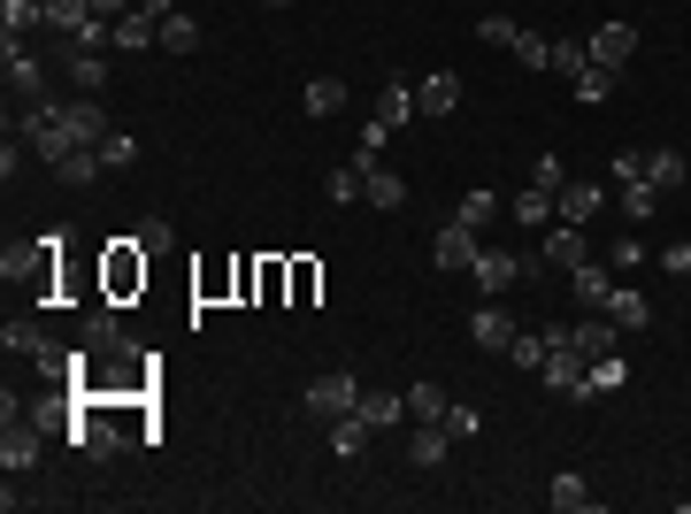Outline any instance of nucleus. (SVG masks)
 Here are the masks:
<instances>
[{
	"label": "nucleus",
	"instance_id": "nucleus-21",
	"mask_svg": "<svg viewBox=\"0 0 691 514\" xmlns=\"http://www.w3.org/2000/svg\"><path fill=\"white\" fill-rule=\"evenodd\" d=\"M446 446H454V430H446V422H423V430L407 438V461H415V469H438Z\"/></svg>",
	"mask_w": 691,
	"mask_h": 514
},
{
	"label": "nucleus",
	"instance_id": "nucleus-38",
	"mask_svg": "<svg viewBox=\"0 0 691 514\" xmlns=\"http://www.w3.org/2000/svg\"><path fill=\"white\" fill-rule=\"evenodd\" d=\"M553 69H561V77L592 69V39H553Z\"/></svg>",
	"mask_w": 691,
	"mask_h": 514
},
{
	"label": "nucleus",
	"instance_id": "nucleus-15",
	"mask_svg": "<svg viewBox=\"0 0 691 514\" xmlns=\"http://www.w3.org/2000/svg\"><path fill=\"white\" fill-rule=\"evenodd\" d=\"M70 131H77V147H100L116 124H108V108H100L93 93H77V100H70Z\"/></svg>",
	"mask_w": 691,
	"mask_h": 514
},
{
	"label": "nucleus",
	"instance_id": "nucleus-10",
	"mask_svg": "<svg viewBox=\"0 0 691 514\" xmlns=\"http://www.w3.org/2000/svg\"><path fill=\"white\" fill-rule=\"evenodd\" d=\"M599 315H607L615 331H646V323H653V300H646L638 285H623V277H615V285H607V300H599Z\"/></svg>",
	"mask_w": 691,
	"mask_h": 514
},
{
	"label": "nucleus",
	"instance_id": "nucleus-20",
	"mask_svg": "<svg viewBox=\"0 0 691 514\" xmlns=\"http://www.w3.org/2000/svg\"><path fill=\"white\" fill-rule=\"evenodd\" d=\"M607 285H615V269H607V261L568 269V300H584V308H599V300H607Z\"/></svg>",
	"mask_w": 691,
	"mask_h": 514
},
{
	"label": "nucleus",
	"instance_id": "nucleus-24",
	"mask_svg": "<svg viewBox=\"0 0 691 514\" xmlns=\"http://www.w3.org/2000/svg\"><path fill=\"white\" fill-rule=\"evenodd\" d=\"M568 85H576V100H584V108H592V100H607V93H615V85H623V69H607V62H592V69H576V77H568Z\"/></svg>",
	"mask_w": 691,
	"mask_h": 514
},
{
	"label": "nucleus",
	"instance_id": "nucleus-8",
	"mask_svg": "<svg viewBox=\"0 0 691 514\" xmlns=\"http://www.w3.org/2000/svg\"><path fill=\"white\" fill-rule=\"evenodd\" d=\"M15 131H23V147H31V154H39L46 170H62V162L77 154V131H70V124H39V116H23Z\"/></svg>",
	"mask_w": 691,
	"mask_h": 514
},
{
	"label": "nucleus",
	"instance_id": "nucleus-49",
	"mask_svg": "<svg viewBox=\"0 0 691 514\" xmlns=\"http://www.w3.org/2000/svg\"><path fill=\"white\" fill-rule=\"evenodd\" d=\"M446 430H454V446H461V438L485 430V415H477V407H446Z\"/></svg>",
	"mask_w": 691,
	"mask_h": 514
},
{
	"label": "nucleus",
	"instance_id": "nucleus-37",
	"mask_svg": "<svg viewBox=\"0 0 691 514\" xmlns=\"http://www.w3.org/2000/svg\"><path fill=\"white\" fill-rule=\"evenodd\" d=\"M300 100H308V116H339V108H346V85H339V77H316Z\"/></svg>",
	"mask_w": 691,
	"mask_h": 514
},
{
	"label": "nucleus",
	"instance_id": "nucleus-18",
	"mask_svg": "<svg viewBox=\"0 0 691 514\" xmlns=\"http://www.w3.org/2000/svg\"><path fill=\"white\" fill-rule=\"evenodd\" d=\"M108 46H124V54H147V46H162V23L131 8V15H116V39H108Z\"/></svg>",
	"mask_w": 691,
	"mask_h": 514
},
{
	"label": "nucleus",
	"instance_id": "nucleus-43",
	"mask_svg": "<svg viewBox=\"0 0 691 514\" xmlns=\"http://www.w3.org/2000/svg\"><path fill=\"white\" fill-rule=\"evenodd\" d=\"M607 269H615V277H630V269H646V246H638V238L623 231V238L607 246Z\"/></svg>",
	"mask_w": 691,
	"mask_h": 514
},
{
	"label": "nucleus",
	"instance_id": "nucleus-28",
	"mask_svg": "<svg viewBox=\"0 0 691 514\" xmlns=\"http://www.w3.org/2000/svg\"><path fill=\"white\" fill-rule=\"evenodd\" d=\"M508 54H515V69H553V39H545V31H515Z\"/></svg>",
	"mask_w": 691,
	"mask_h": 514
},
{
	"label": "nucleus",
	"instance_id": "nucleus-16",
	"mask_svg": "<svg viewBox=\"0 0 691 514\" xmlns=\"http://www.w3.org/2000/svg\"><path fill=\"white\" fill-rule=\"evenodd\" d=\"M599 200H607L599 184H576V176H568V184L553 192V215H561V223H592V215H599Z\"/></svg>",
	"mask_w": 691,
	"mask_h": 514
},
{
	"label": "nucleus",
	"instance_id": "nucleus-36",
	"mask_svg": "<svg viewBox=\"0 0 691 514\" xmlns=\"http://www.w3.org/2000/svg\"><path fill=\"white\" fill-rule=\"evenodd\" d=\"M545 353H553V339H545V331H515V345H508V361H515V368H545Z\"/></svg>",
	"mask_w": 691,
	"mask_h": 514
},
{
	"label": "nucleus",
	"instance_id": "nucleus-1",
	"mask_svg": "<svg viewBox=\"0 0 691 514\" xmlns=\"http://www.w3.org/2000/svg\"><path fill=\"white\" fill-rule=\"evenodd\" d=\"M147 246L139 238H116L108 246V261H100V285H108V300H131V292H147Z\"/></svg>",
	"mask_w": 691,
	"mask_h": 514
},
{
	"label": "nucleus",
	"instance_id": "nucleus-40",
	"mask_svg": "<svg viewBox=\"0 0 691 514\" xmlns=\"http://www.w3.org/2000/svg\"><path fill=\"white\" fill-rule=\"evenodd\" d=\"M323 192H331V200H339V207H346V200H361V192H369V176L353 170V162H339V170L323 176Z\"/></svg>",
	"mask_w": 691,
	"mask_h": 514
},
{
	"label": "nucleus",
	"instance_id": "nucleus-42",
	"mask_svg": "<svg viewBox=\"0 0 691 514\" xmlns=\"http://www.w3.org/2000/svg\"><path fill=\"white\" fill-rule=\"evenodd\" d=\"M100 162H108V170H131V162H139V139H131V131H108V139H100Z\"/></svg>",
	"mask_w": 691,
	"mask_h": 514
},
{
	"label": "nucleus",
	"instance_id": "nucleus-32",
	"mask_svg": "<svg viewBox=\"0 0 691 514\" xmlns=\"http://www.w3.org/2000/svg\"><path fill=\"white\" fill-rule=\"evenodd\" d=\"M0 23H8V39H23L46 23V0H0Z\"/></svg>",
	"mask_w": 691,
	"mask_h": 514
},
{
	"label": "nucleus",
	"instance_id": "nucleus-26",
	"mask_svg": "<svg viewBox=\"0 0 691 514\" xmlns=\"http://www.w3.org/2000/svg\"><path fill=\"white\" fill-rule=\"evenodd\" d=\"M361 200L392 215V207H407V184H400V176H392V170H384V162H376V170H369V192H361Z\"/></svg>",
	"mask_w": 691,
	"mask_h": 514
},
{
	"label": "nucleus",
	"instance_id": "nucleus-45",
	"mask_svg": "<svg viewBox=\"0 0 691 514\" xmlns=\"http://www.w3.org/2000/svg\"><path fill=\"white\" fill-rule=\"evenodd\" d=\"M316 285H323V269L300 254V261H293V300H285V308H308V300H316Z\"/></svg>",
	"mask_w": 691,
	"mask_h": 514
},
{
	"label": "nucleus",
	"instance_id": "nucleus-11",
	"mask_svg": "<svg viewBox=\"0 0 691 514\" xmlns=\"http://www.w3.org/2000/svg\"><path fill=\"white\" fill-rule=\"evenodd\" d=\"M630 54H638V31H630V23H599V31H592V62H607V69L630 77Z\"/></svg>",
	"mask_w": 691,
	"mask_h": 514
},
{
	"label": "nucleus",
	"instance_id": "nucleus-2",
	"mask_svg": "<svg viewBox=\"0 0 691 514\" xmlns=\"http://www.w3.org/2000/svg\"><path fill=\"white\" fill-rule=\"evenodd\" d=\"M0 345H8V353H23V361H39L46 376H70V345H54V331H46V323H8V331H0Z\"/></svg>",
	"mask_w": 691,
	"mask_h": 514
},
{
	"label": "nucleus",
	"instance_id": "nucleus-13",
	"mask_svg": "<svg viewBox=\"0 0 691 514\" xmlns=\"http://www.w3.org/2000/svg\"><path fill=\"white\" fill-rule=\"evenodd\" d=\"M469 339L485 345V353H508V345H515V315H508V308H492V300H485V308H477V315H469Z\"/></svg>",
	"mask_w": 691,
	"mask_h": 514
},
{
	"label": "nucleus",
	"instance_id": "nucleus-52",
	"mask_svg": "<svg viewBox=\"0 0 691 514\" xmlns=\"http://www.w3.org/2000/svg\"><path fill=\"white\" fill-rule=\"evenodd\" d=\"M85 8H93V15H108V23H116V15H131V8H139V0H85Z\"/></svg>",
	"mask_w": 691,
	"mask_h": 514
},
{
	"label": "nucleus",
	"instance_id": "nucleus-51",
	"mask_svg": "<svg viewBox=\"0 0 691 514\" xmlns=\"http://www.w3.org/2000/svg\"><path fill=\"white\" fill-rule=\"evenodd\" d=\"M661 269H669V277H691V238L684 246H661Z\"/></svg>",
	"mask_w": 691,
	"mask_h": 514
},
{
	"label": "nucleus",
	"instance_id": "nucleus-5",
	"mask_svg": "<svg viewBox=\"0 0 691 514\" xmlns=\"http://www.w3.org/2000/svg\"><path fill=\"white\" fill-rule=\"evenodd\" d=\"M353 399H361V384H353V368H323V376L308 384V415H316V422H339V415L353 407Z\"/></svg>",
	"mask_w": 691,
	"mask_h": 514
},
{
	"label": "nucleus",
	"instance_id": "nucleus-22",
	"mask_svg": "<svg viewBox=\"0 0 691 514\" xmlns=\"http://www.w3.org/2000/svg\"><path fill=\"white\" fill-rule=\"evenodd\" d=\"M500 215V192H485V184H469L461 200H454V223H469V231H485Z\"/></svg>",
	"mask_w": 691,
	"mask_h": 514
},
{
	"label": "nucleus",
	"instance_id": "nucleus-23",
	"mask_svg": "<svg viewBox=\"0 0 691 514\" xmlns=\"http://www.w3.org/2000/svg\"><path fill=\"white\" fill-rule=\"evenodd\" d=\"M584 384H592L599 399H607V392H623V384H630V361H623V345H615V353H599V361L584 368Z\"/></svg>",
	"mask_w": 691,
	"mask_h": 514
},
{
	"label": "nucleus",
	"instance_id": "nucleus-7",
	"mask_svg": "<svg viewBox=\"0 0 691 514\" xmlns=\"http://www.w3.org/2000/svg\"><path fill=\"white\" fill-rule=\"evenodd\" d=\"M538 261H545V269H584V261H592L584 223H553V231H538Z\"/></svg>",
	"mask_w": 691,
	"mask_h": 514
},
{
	"label": "nucleus",
	"instance_id": "nucleus-29",
	"mask_svg": "<svg viewBox=\"0 0 691 514\" xmlns=\"http://www.w3.org/2000/svg\"><path fill=\"white\" fill-rule=\"evenodd\" d=\"M646 184H653V192L684 184V154H677V147H653V154H646Z\"/></svg>",
	"mask_w": 691,
	"mask_h": 514
},
{
	"label": "nucleus",
	"instance_id": "nucleus-17",
	"mask_svg": "<svg viewBox=\"0 0 691 514\" xmlns=\"http://www.w3.org/2000/svg\"><path fill=\"white\" fill-rule=\"evenodd\" d=\"M615 339H623V331H615L607 315H584V323H568V345H576L584 361H599V353H615Z\"/></svg>",
	"mask_w": 691,
	"mask_h": 514
},
{
	"label": "nucleus",
	"instance_id": "nucleus-35",
	"mask_svg": "<svg viewBox=\"0 0 691 514\" xmlns=\"http://www.w3.org/2000/svg\"><path fill=\"white\" fill-rule=\"evenodd\" d=\"M85 15H93L85 0H46V31H62V39H77V31H85Z\"/></svg>",
	"mask_w": 691,
	"mask_h": 514
},
{
	"label": "nucleus",
	"instance_id": "nucleus-44",
	"mask_svg": "<svg viewBox=\"0 0 691 514\" xmlns=\"http://www.w3.org/2000/svg\"><path fill=\"white\" fill-rule=\"evenodd\" d=\"M192 285H200V300H223V292H238V261H231V269L215 261V269H200Z\"/></svg>",
	"mask_w": 691,
	"mask_h": 514
},
{
	"label": "nucleus",
	"instance_id": "nucleus-53",
	"mask_svg": "<svg viewBox=\"0 0 691 514\" xmlns=\"http://www.w3.org/2000/svg\"><path fill=\"white\" fill-rule=\"evenodd\" d=\"M139 15H155V23H170V15H177V0H139Z\"/></svg>",
	"mask_w": 691,
	"mask_h": 514
},
{
	"label": "nucleus",
	"instance_id": "nucleus-41",
	"mask_svg": "<svg viewBox=\"0 0 691 514\" xmlns=\"http://www.w3.org/2000/svg\"><path fill=\"white\" fill-rule=\"evenodd\" d=\"M192 46H200V23H192V15H170V23H162V54H192Z\"/></svg>",
	"mask_w": 691,
	"mask_h": 514
},
{
	"label": "nucleus",
	"instance_id": "nucleus-54",
	"mask_svg": "<svg viewBox=\"0 0 691 514\" xmlns=\"http://www.w3.org/2000/svg\"><path fill=\"white\" fill-rule=\"evenodd\" d=\"M262 8H293V0H262Z\"/></svg>",
	"mask_w": 691,
	"mask_h": 514
},
{
	"label": "nucleus",
	"instance_id": "nucleus-12",
	"mask_svg": "<svg viewBox=\"0 0 691 514\" xmlns=\"http://www.w3.org/2000/svg\"><path fill=\"white\" fill-rule=\"evenodd\" d=\"M454 108H461V77L454 69H430L415 85V116H454Z\"/></svg>",
	"mask_w": 691,
	"mask_h": 514
},
{
	"label": "nucleus",
	"instance_id": "nucleus-46",
	"mask_svg": "<svg viewBox=\"0 0 691 514\" xmlns=\"http://www.w3.org/2000/svg\"><path fill=\"white\" fill-rule=\"evenodd\" d=\"M131 238H139L147 254H170V246H177V231H170V223H162V215H147V223H139Z\"/></svg>",
	"mask_w": 691,
	"mask_h": 514
},
{
	"label": "nucleus",
	"instance_id": "nucleus-6",
	"mask_svg": "<svg viewBox=\"0 0 691 514\" xmlns=\"http://www.w3.org/2000/svg\"><path fill=\"white\" fill-rule=\"evenodd\" d=\"M0 77H8V93L46 100V69H39V54H31L23 39H0Z\"/></svg>",
	"mask_w": 691,
	"mask_h": 514
},
{
	"label": "nucleus",
	"instance_id": "nucleus-27",
	"mask_svg": "<svg viewBox=\"0 0 691 514\" xmlns=\"http://www.w3.org/2000/svg\"><path fill=\"white\" fill-rule=\"evenodd\" d=\"M515 215L530 223V231H553V223H561V215H553V192H538V184H522L515 192Z\"/></svg>",
	"mask_w": 691,
	"mask_h": 514
},
{
	"label": "nucleus",
	"instance_id": "nucleus-25",
	"mask_svg": "<svg viewBox=\"0 0 691 514\" xmlns=\"http://www.w3.org/2000/svg\"><path fill=\"white\" fill-rule=\"evenodd\" d=\"M376 124H384V131L415 124V85H384V100H376Z\"/></svg>",
	"mask_w": 691,
	"mask_h": 514
},
{
	"label": "nucleus",
	"instance_id": "nucleus-39",
	"mask_svg": "<svg viewBox=\"0 0 691 514\" xmlns=\"http://www.w3.org/2000/svg\"><path fill=\"white\" fill-rule=\"evenodd\" d=\"M653 207H661L653 184H623V223H653Z\"/></svg>",
	"mask_w": 691,
	"mask_h": 514
},
{
	"label": "nucleus",
	"instance_id": "nucleus-19",
	"mask_svg": "<svg viewBox=\"0 0 691 514\" xmlns=\"http://www.w3.org/2000/svg\"><path fill=\"white\" fill-rule=\"evenodd\" d=\"M353 415H361L369 430H392V422L407 415V392H361V399H353Z\"/></svg>",
	"mask_w": 691,
	"mask_h": 514
},
{
	"label": "nucleus",
	"instance_id": "nucleus-34",
	"mask_svg": "<svg viewBox=\"0 0 691 514\" xmlns=\"http://www.w3.org/2000/svg\"><path fill=\"white\" fill-rule=\"evenodd\" d=\"M407 415L415 422H446V392L438 384H407Z\"/></svg>",
	"mask_w": 691,
	"mask_h": 514
},
{
	"label": "nucleus",
	"instance_id": "nucleus-3",
	"mask_svg": "<svg viewBox=\"0 0 691 514\" xmlns=\"http://www.w3.org/2000/svg\"><path fill=\"white\" fill-rule=\"evenodd\" d=\"M477 254H485V231H469V223H438V238H430V261H438L446 277L477 269Z\"/></svg>",
	"mask_w": 691,
	"mask_h": 514
},
{
	"label": "nucleus",
	"instance_id": "nucleus-4",
	"mask_svg": "<svg viewBox=\"0 0 691 514\" xmlns=\"http://www.w3.org/2000/svg\"><path fill=\"white\" fill-rule=\"evenodd\" d=\"M39 446H46V430H39L31 415H8V430H0V469H8V476H31V469H39Z\"/></svg>",
	"mask_w": 691,
	"mask_h": 514
},
{
	"label": "nucleus",
	"instance_id": "nucleus-33",
	"mask_svg": "<svg viewBox=\"0 0 691 514\" xmlns=\"http://www.w3.org/2000/svg\"><path fill=\"white\" fill-rule=\"evenodd\" d=\"M100 170H108V162H100V147H77V154H70V162L54 170V184H93Z\"/></svg>",
	"mask_w": 691,
	"mask_h": 514
},
{
	"label": "nucleus",
	"instance_id": "nucleus-31",
	"mask_svg": "<svg viewBox=\"0 0 691 514\" xmlns=\"http://www.w3.org/2000/svg\"><path fill=\"white\" fill-rule=\"evenodd\" d=\"M70 85H77V93H100V85H108V62L85 54V46H70Z\"/></svg>",
	"mask_w": 691,
	"mask_h": 514
},
{
	"label": "nucleus",
	"instance_id": "nucleus-14",
	"mask_svg": "<svg viewBox=\"0 0 691 514\" xmlns=\"http://www.w3.org/2000/svg\"><path fill=\"white\" fill-rule=\"evenodd\" d=\"M545 507H553V514H592V507H599V492H592L576 469H561V476H553V492H545Z\"/></svg>",
	"mask_w": 691,
	"mask_h": 514
},
{
	"label": "nucleus",
	"instance_id": "nucleus-47",
	"mask_svg": "<svg viewBox=\"0 0 691 514\" xmlns=\"http://www.w3.org/2000/svg\"><path fill=\"white\" fill-rule=\"evenodd\" d=\"M530 184H538V192H561V184H568L561 154H538V162H530Z\"/></svg>",
	"mask_w": 691,
	"mask_h": 514
},
{
	"label": "nucleus",
	"instance_id": "nucleus-30",
	"mask_svg": "<svg viewBox=\"0 0 691 514\" xmlns=\"http://www.w3.org/2000/svg\"><path fill=\"white\" fill-rule=\"evenodd\" d=\"M361 446H369V422H361V415H353V407H346L339 422H331V453H339V461H353V453H361Z\"/></svg>",
	"mask_w": 691,
	"mask_h": 514
},
{
	"label": "nucleus",
	"instance_id": "nucleus-48",
	"mask_svg": "<svg viewBox=\"0 0 691 514\" xmlns=\"http://www.w3.org/2000/svg\"><path fill=\"white\" fill-rule=\"evenodd\" d=\"M607 170H615V184H646V154H638V147H623Z\"/></svg>",
	"mask_w": 691,
	"mask_h": 514
},
{
	"label": "nucleus",
	"instance_id": "nucleus-9",
	"mask_svg": "<svg viewBox=\"0 0 691 514\" xmlns=\"http://www.w3.org/2000/svg\"><path fill=\"white\" fill-rule=\"evenodd\" d=\"M530 269H538V261H515V254H500V246H485L469 277H477V292H485V300H500V292H508V285H522Z\"/></svg>",
	"mask_w": 691,
	"mask_h": 514
},
{
	"label": "nucleus",
	"instance_id": "nucleus-50",
	"mask_svg": "<svg viewBox=\"0 0 691 514\" xmlns=\"http://www.w3.org/2000/svg\"><path fill=\"white\" fill-rule=\"evenodd\" d=\"M515 31H522V23H508V15H485V23H477L485 46H515Z\"/></svg>",
	"mask_w": 691,
	"mask_h": 514
}]
</instances>
